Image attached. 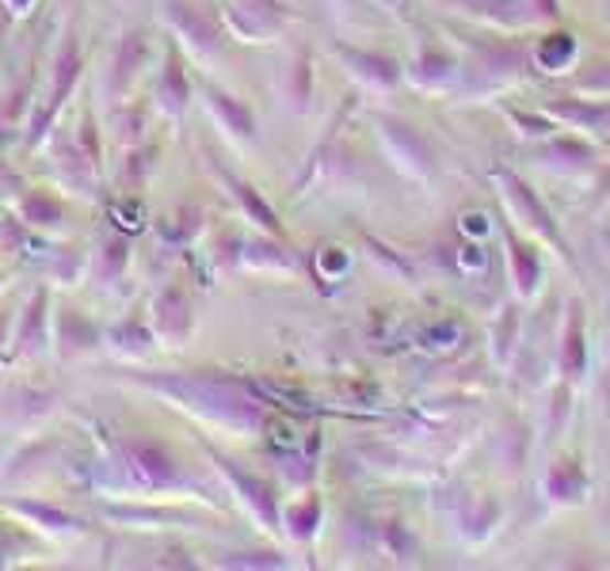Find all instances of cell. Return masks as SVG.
I'll list each match as a JSON object with an SVG mask.
<instances>
[{"label": "cell", "mask_w": 610, "mask_h": 571, "mask_svg": "<svg viewBox=\"0 0 610 571\" xmlns=\"http://www.w3.org/2000/svg\"><path fill=\"white\" fill-rule=\"evenodd\" d=\"M107 347H111L115 354H130V359H142V354L153 351L156 343V332L150 325H145L142 317H122L119 325L107 328Z\"/></svg>", "instance_id": "10"}, {"label": "cell", "mask_w": 610, "mask_h": 571, "mask_svg": "<svg viewBox=\"0 0 610 571\" xmlns=\"http://www.w3.org/2000/svg\"><path fill=\"white\" fill-rule=\"evenodd\" d=\"M153 332L168 347H184L192 336V297L179 283H168L153 301Z\"/></svg>", "instance_id": "4"}, {"label": "cell", "mask_w": 610, "mask_h": 571, "mask_svg": "<svg viewBox=\"0 0 610 571\" xmlns=\"http://www.w3.org/2000/svg\"><path fill=\"white\" fill-rule=\"evenodd\" d=\"M23 545H28V541H23L15 529H8L4 523H0V564H8L15 552H23Z\"/></svg>", "instance_id": "16"}, {"label": "cell", "mask_w": 610, "mask_h": 571, "mask_svg": "<svg viewBox=\"0 0 610 571\" xmlns=\"http://www.w3.org/2000/svg\"><path fill=\"white\" fill-rule=\"evenodd\" d=\"M218 176L226 179L229 187H233V195L241 198V202H244V210H249L255 221H263V226H275V221H271V210L260 202V198H255V190H252L249 184H241V179H237V176H229V172H218Z\"/></svg>", "instance_id": "15"}, {"label": "cell", "mask_w": 610, "mask_h": 571, "mask_svg": "<svg viewBox=\"0 0 610 571\" xmlns=\"http://www.w3.org/2000/svg\"><path fill=\"white\" fill-rule=\"evenodd\" d=\"M4 507L15 510V515H20L28 526L46 529V534H57V537H77V534H85V523H80L77 515H69L65 507H57V503L20 495V499H4Z\"/></svg>", "instance_id": "7"}, {"label": "cell", "mask_w": 610, "mask_h": 571, "mask_svg": "<svg viewBox=\"0 0 610 571\" xmlns=\"http://www.w3.org/2000/svg\"><path fill=\"white\" fill-rule=\"evenodd\" d=\"M164 20H168V31H176L195 54H210L218 46V31H214L210 15H203L195 4H184V0H164Z\"/></svg>", "instance_id": "6"}, {"label": "cell", "mask_w": 610, "mask_h": 571, "mask_svg": "<svg viewBox=\"0 0 610 571\" xmlns=\"http://www.w3.org/2000/svg\"><path fill=\"white\" fill-rule=\"evenodd\" d=\"M8 8H12V12H28L31 0H8Z\"/></svg>", "instance_id": "18"}, {"label": "cell", "mask_w": 610, "mask_h": 571, "mask_svg": "<svg viewBox=\"0 0 610 571\" xmlns=\"http://www.w3.org/2000/svg\"><path fill=\"white\" fill-rule=\"evenodd\" d=\"M8 325H12V312L0 309V359H4V343H8Z\"/></svg>", "instance_id": "17"}, {"label": "cell", "mask_w": 610, "mask_h": 571, "mask_svg": "<svg viewBox=\"0 0 610 571\" xmlns=\"http://www.w3.org/2000/svg\"><path fill=\"white\" fill-rule=\"evenodd\" d=\"M62 218H65V202L46 195V190H28V195L20 198V221H28V226L54 229V226H62Z\"/></svg>", "instance_id": "11"}, {"label": "cell", "mask_w": 610, "mask_h": 571, "mask_svg": "<svg viewBox=\"0 0 610 571\" xmlns=\"http://www.w3.org/2000/svg\"><path fill=\"white\" fill-rule=\"evenodd\" d=\"M46 309H51V289L39 286L35 294H31L28 309H23V320L12 339V351H4V362H20V359H31V354L43 351L46 339H51V312Z\"/></svg>", "instance_id": "5"}, {"label": "cell", "mask_w": 610, "mask_h": 571, "mask_svg": "<svg viewBox=\"0 0 610 571\" xmlns=\"http://www.w3.org/2000/svg\"><path fill=\"white\" fill-rule=\"evenodd\" d=\"M127 263H130V240L111 233L100 244V278H104V286L119 283L122 271H127Z\"/></svg>", "instance_id": "13"}, {"label": "cell", "mask_w": 610, "mask_h": 571, "mask_svg": "<svg viewBox=\"0 0 610 571\" xmlns=\"http://www.w3.org/2000/svg\"><path fill=\"white\" fill-rule=\"evenodd\" d=\"M80 73H85V50H80L77 35H65L62 46H57V54H54L51 99H46V107H43V119H35V130H31V142H39V138L46 134V127H51V122L57 119L62 103L73 96V88H77Z\"/></svg>", "instance_id": "2"}, {"label": "cell", "mask_w": 610, "mask_h": 571, "mask_svg": "<svg viewBox=\"0 0 610 571\" xmlns=\"http://www.w3.org/2000/svg\"><path fill=\"white\" fill-rule=\"evenodd\" d=\"M51 332L57 339V351H62V359H80V354H88V351H96V347H100V328H96L80 309H62V312H57Z\"/></svg>", "instance_id": "9"}, {"label": "cell", "mask_w": 610, "mask_h": 571, "mask_svg": "<svg viewBox=\"0 0 610 571\" xmlns=\"http://www.w3.org/2000/svg\"><path fill=\"white\" fill-rule=\"evenodd\" d=\"M107 515L119 518V523H150V526H168V523H187V515H179V510L172 507H107Z\"/></svg>", "instance_id": "14"}, {"label": "cell", "mask_w": 610, "mask_h": 571, "mask_svg": "<svg viewBox=\"0 0 610 571\" xmlns=\"http://www.w3.org/2000/svg\"><path fill=\"white\" fill-rule=\"evenodd\" d=\"M145 62H150V35L142 28L122 31L111 50V65H107V99L111 103H122L130 96V85L142 77Z\"/></svg>", "instance_id": "3"}, {"label": "cell", "mask_w": 610, "mask_h": 571, "mask_svg": "<svg viewBox=\"0 0 610 571\" xmlns=\"http://www.w3.org/2000/svg\"><path fill=\"white\" fill-rule=\"evenodd\" d=\"M206 103H210V111L218 114L221 122H226L229 134H237V138H249V134H252V114H249V107L237 103L233 96L218 92V88H206Z\"/></svg>", "instance_id": "12"}, {"label": "cell", "mask_w": 610, "mask_h": 571, "mask_svg": "<svg viewBox=\"0 0 610 571\" xmlns=\"http://www.w3.org/2000/svg\"><path fill=\"white\" fill-rule=\"evenodd\" d=\"M192 103V80L184 73V62H179L176 46H164V69H161V80H156V107L161 114L168 119H179Z\"/></svg>", "instance_id": "8"}, {"label": "cell", "mask_w": 610, "mask_h": 571, "mask_svg": "<svg viewBox=\"0 0 610 571\" xmlns=\"http://www.w3.org/2000/svg\"><path fill=\"white\" fill-rule=\"evenodd\" d=\"M119 469L134 492H187L192 480L179 469L172 446L156 442V438H127L119 442Z\"/></svg>", "instance_id": "1"}]
</instances>
